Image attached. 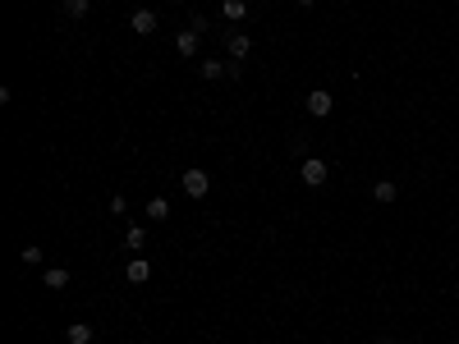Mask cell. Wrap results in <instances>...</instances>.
<instances>
[{"instance_id":"11","label":"cell","mask_w":459,"mask_h":344,"mask_svg":"<svg viewBox=\"0 0 459 344\" xmlns=\"http://www.w3.org/2000/svg\"><path fill=\"white\" fill-rule=\"evenodd\" d=\"M225 65H230V60H202V65H197V74L207 78V83H216V78H225Z\"/></svg>"},{"instance_id":"10","label":"cell","mask_w":459,"mask_h":344,"mask_svg":"<svg viewBox=\"0 0 459 344\" xmlns=\"http://www.w3.org/2000/svg\"><path fill=\"white\" fill-rule=\"evenodd\" d=\"M42 285H46V289H65V285H69V271H65V267H46V271H42Z\"/></svg>"},{"instance_id":"15","label":"cell","mask_w":459,"mask_h":344,"mask_svg":"<svg viewBox=\"0 0 459 344\" xmlns=\"http://www.w3.org/2000/svg\"><path fill=\"white\" fill-rule=\"evenodd\" d=\"M19 262H23V267H42V248H33V244L19 248Z\"/></svg>"},{"instance_id":"2","label":"cell","mask_w":459,"mask_h":344,"mask_svg":"<svg viewBox=\"0 0 459 344\" xmlns=\"http://www.w3.org/2000/svg\"><path fill=\"white\" fill-rule=\"evenodd\" d=\"M303 106H308V115H313V120H326V115L336 111V97H331L326 88H313V92L303 97Z\"/></svg>"},{"instance_id":"12","label":"cell","mask_w":459,"mask_h":344,"mask_svg":"<svg viewBox=\"0 0 459 344\" xmlns=\"http://www.w3.org/2000/svg\"><path fill=\"white\" fill-rule=\"evenodd\" d=\"M65 19H88V0H60Z\"/></svg>"},{"instance_id":"6","label":"cell","mask_w":459,"mask_h":344,"mask_svg":"<svg viewBox=\"0 0 459 344\" xmlns=\"http://www.w3.org/2000/svg\"><path fill=\"white\" fill-rule=\"evenodd\" d=\"M124 280H129V285H147V280H152V262H147V257H133L129 267H124Z\"/></svg>"},{"instance_id":"4","label":"cell","mask_w":459,"mask_h":344,"mask_svg":"<svg viewBox=\"0 0 459 344\" xmlns=\"http://www.w3.org/2000/svg\"><path fill=\"white\" fill-rule=\"evenodd\" d=\"M225 51H230V60H248V51H253V37L248 33H225Z\"/></svg>"},{"instance_id":"20","label":"cell","mask_w":459,"mask_h":344,"mask_svg":"<svg viewBox=\"0 0 459 344\" xmlns=\"http://www.w3.org/2000/svg\"><path fill=\"white\" fill-rule=\"evenodd\" d=\"M299 5H317V0H299Z\"/></svg>"},{"instance_id":"7","label":"cell","mask_w":459,"mask_h":344,"mask_svg":"<svg viewBox=\"0 0 459 344\" xmlns=\"http://www.w3.org/2000/svg\"><path fill=\"white\" fill-rule=\"evenodd\" d=\"M129 23H133V33H138V37H152V33H156V14L147 10V5H138Z\"/></svg>"},{"instance_id":"19","label":"cell","mask_w":459,"mask_h":344,"mask_svg":"<svg viewBox=\"0 0 459 344\" xmlns=\"http://www.w3.org/2000/svg\"><path fill=\"white\" fill-rule=\"evenodd\" d=\"M377 344H395V340H391V335H382V340H377Z\"/></svg>"},{"instance_id":"14","label":"cell","mask_w":459,"mask_h":344,"mask_svg":"<svg viewBox=\"0 0 459 344\" xmlns=\"http://www.w3.org/2000/svg\"><path fill=\"white\" fill-rule=\"evenodd\" d=\"M372 198H377V202H395V198H400V189H395L391 179H382V184L372 189Z\"/></svg>"},{"instance_id":"8","label":"cell","mask_w":459,"mask_h":344,"mask_svg":"<svg viewBox=\"0 0 459 344\" xmlns=\"http://www.w3.org/2000/svg\"><path fill=\"white\" fill-rule=\"evenodd\" d=\"M65 340L69 344H92V326L88 322H69L65 326Z\"/></svg>"},{"instance_id":"21","label":"cell","mask_w":459,"mask_h":344,"mask_svg":"<svg viewBox=\"0 0 459 344\" xmlns=\"http://www.w3.org/2000/svg\"><path fill=\"white\" fill-rule=\"evenodd\" d=\"M340 5H349V0H340Z\"/></svg>"},{"instance_id":"9","label":"cell","mask_w":459,"mask_h":344,"mask_svg":"<svg viewBox=\"0 0 459 344\" xmlns=\"http://www.w3.org/2000/svg\"><path fill=\"white\" fill-rule=\"evenodd\" d=\"M220 14H225L230 23H239V19H248V0H220Z\"/></svg>"},{"instance_id":"5","label":"cell","mask_w":459,"mask_h":344,"mask_svg":"<svg viewBox=\"0 0 459 344\" xmlns=\"http://www.w3.org/2000/svg\"><path fill=\"white\" fill-rule=\"evenodd\" d=\"M197 42H202V33H193V28H179V33H175V56L193 60V56H197Z\"/></svg>"},{"instance_id":"17","label":"cell","mask_w":459,"mask_h":344,"mask_svg":"<svg viewBox=\"0 0 459 344\" xmlns=\"http://www.w3.org/2000/svg\"><path fill=\"white\" fill-rule=\"evenodd\" d=\"M188 28H193V33H211V23H207V14H188Z\"/></svg>"},{"instance_id":"13","label":"cell","mask_w":459,"mask_h":344,"mask_svg":"<svg viewBox=\"0 0 459 344\" xmlns=\"http://www.w3.org/2000/svg\"><path fill=\"white\" fill-rule=\"evenodd\" d=\"M165 216H170V202H165V198L147 202V221H165Z\"/></svg>"},{"instance_id":"1","label":"cell","mask_w":459,"mask_h":344,"mask_svg":"<svg viewBox=\"0 0 459 344\" xmlns=\"http://www.w3.org/2000/svg\"><path fill=\"white\" fill-rule=\"evenodd\" d=\"M299 179H303L308 189H322V184L331 179V170H326V161H322V156H308L303 166H299Z\"/></svg>"},{"instance_id":"18","label":"cell","mask_w":459,"mask_h":344,"mask_svg":"<svg viewBox=\"0 0 459 344\" xmlns=\"http://www.w3.org/2000/svg\"><path fill=\"white\" fill-rule=\"evenodd\" d=\"M124 211H129V202H124V193H115L110 198V216H124Z\"/></svg>"},{"instance_id":"3","label":"cell","mask_w":459,"mask_h":344,"mask_svg":"<svg viewBox=\"0 0 459 344\" xmlns=\"http://www.w3.org/2000/svg\"><path fill=\"white\" fill-rule=\"evenodd\" d=\"M184 193H188V198H207V193H211V175L202 166L184 170Z\"/></svg>"},{"instance_id":"16","label":"cell","mask_w":459,"mask_h":344,"mask_svg":"<svg viewBox=\"0 0 459 344\" xmlns=\"http://www.w3.org/2000/svg\"><path fill=\"white\" fill-rule=\"evenodd\" d=\"M124 244H129V248H142V244H147V230H142V225H129V234H124Z\"/></svg>"}]
</instances>
